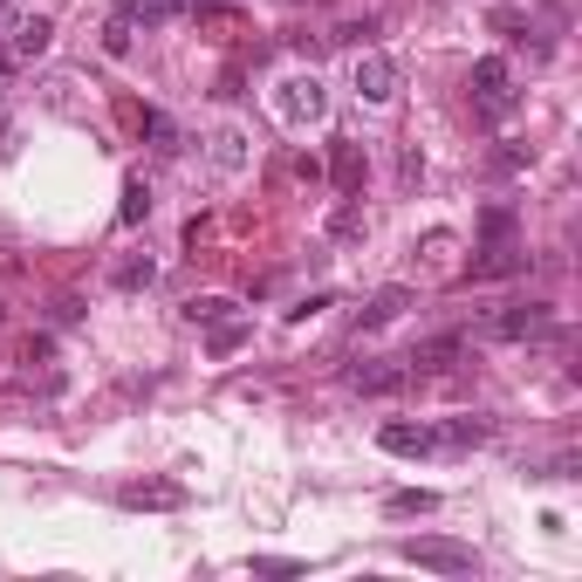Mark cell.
<instances>
[{"instance_id": "1", "label": "cell", "mask_w": 582, "mask_h": 582, "mask_svg": "<svg viewBox=\"0 0 582 582\" xmlns=\"http://www.w3.org/2000/svg\"><path fill=\"white\" fill-rule=\"evenodd\" d=\"M466 90H473V110L487 117V123H508V117L521 110V90H514L508 56H479L473 75H466Z\"/></svg>"}, {"instance_id": "2", "label": "cell", "mask_w": 582, "mask_h": 582, "mask_svg": "<svg viewBox=\"0 0 582 582\" xmlns=\"http://www.w3.org/2000/svg\"><path fill=\"white\" fill-rule=\"evenodd\" d=\"M548 329H555V309H548V301H508V309L479 316L473 336H479V343H527V336H548Z\"/></svg>"}, {"instance_id": "3", "label": "cell", "mask_w": 582, "mask_h": 582, "mask_svg": "<svg viewBox=\"0 0 582 582\" xmlns=\"http://www.w3.org/2000/svg\"><path fill=\"white\" fill-rule=\"evenodd\" d=\"M397 555L412 569H432V575H479V555L466 542H446V535H412V542H397Z\"/></svg>"}, {"instance_id": "4", "label": "cell", "mask_w": 582, "mask_h": 582, "mask_svg": "<svg viewBox=\"0 0 582 582\" xmlns=\"http://www.w3.org/2000/svg\"><path fill=\"white\" fill-rule=\"evenodd\" d=\"M186 487L179 479H123L117 487V508H131V514H179L186 508Z\"/></svg>"}, {"instance_id": "5", "label": "cell", "mask_w": 582, "mask_h": 582, "mask_svg": "<svg viewBox=\"0 0 582 582\" xmlns=\"http://www.w3.org/2000/svg\"><path fill=\"white\" fill-rule=\"evenodd\" d=\"M274 104H282V117H288V123H322V110H329V90H322V75L309 69V75H288Z\"/></svg>"}, {"instance_id": "6", "label": "cell", "mask_w": 582, "mask_h": 582, "mask_svg": "<svg viewBox=\"0 0 582 582\" xmlns=\"http://www.w3.org/2000/svg\"><path fill=\"white\" fill-rule=\"evenodd\" d=\"M377 446H384V452H397V460H425V452H439L432 425H412V418H391V425H377Z\"/></svg>"}, {"instance_id": "7", "label": "cell", "mask_w": 582, "mask_h": 582, "mask_svg": "<svg viewBox=\"0 0 582 582\" xmlns=\"http://www.w3.org/2000/svg\"><path fill=\"white\" fill-rule=\"evenodd\" d=\"M357 96H364V104H391V96H397V62L377 56V48H364V56H357Z\"/></svg>"}, {"instance_id": "8", "label": "cell", "mask_w": 582, "mask_h": 582, "mask_svg": "<svg viewBox=\"0 0 582 582\" xmlns=\"http://www.w3.org/2000/svg\"><path fill=\"white\" fill-rule=\"evenodd\" d=\"M508 274H527V247L494 240V247H479V261L466 268V282H508Z\"/></svg>"}, {"instance_id": "9", "label": "cell", "mask_w": 582, "mask_h": 582, "mask_svg": "<svg viewBox=\"0 0 582 582\" xmlns=\"http://www.w3.org/2000/svg\"><path fill=\"white\" fill-rule=\"evenodd\" d=\"M364 171H370V165H364V144H357V138H336V151H329V179H336L343 199L364 192Z\"/></svg>"}, {"instance_id": "10", "label": "cell", "mask_w": 582, "mask_h": 582, "mask_svg": "<svg viewBox=\"0 0 582 582\" xmlns=\"http://www.w3.org/2000/svg\"><path fill=\"white\" fill-rule=\"evenodd\" d=\"M404 384H412L404 357H397V364H357V370H349V391H364V397H391V391H404Z\"/></svg>"}, {"instance_id": "11", "label": "cell", "mask_w": 582, "mask_h": 582, "mask_svg": "<svg viewBox=\"0 0 582 582\" xmlns=\"http://www.w3.org/2000/svg\"><path fill=\"white\" fill-rule=\"evenodd\" d=\"M48 41H56V21H48V14H21L14 35H8V56L35 62V56H48Z\"/></svg>"}, {"instance_id": "12", "label": "cell", "mask_w": 582, "mask_h": 582, "mask_svg": "<svg viewBox=\"0 0 582 582\" xmlns=\"http://www.w3.org/2000/svg\"><path fill=\"white\" fill-rule=\"evenodd\" d=\"M460 349H466V336H432V343H418L412 357H404V370H412V377H439V370H452Z\"/></svg>"}, {"instance_id": "13", "label": "cell", "mask_w": 582, "mask_h": 582, "mask_svg": "<svg viewBox=\"0 0 582 582\" xmlns=\"http://www.w3.org/2000/svg\"><path fill=\"white\" fill-rule=\"evenodd\" d=\"M404 309H412V288L404 282H391V288H377L364 309H357V329H384V322H397Z\"/></svg>"}, {"instance_id": "14", "label": "cell", "mask_w": 582, "mask_h": 582, "mask_svg": "<svg viewBox=\"0 0 582 582\" xmlns=\"http://www.w3.org/2000/svg\"><path fill=\"white\" fill-rule=\"evenodd\" d=\"M432 439L452 446V452H466V446H487V439H494V425H487V418H473V412H460V418L432 425Z\"/></svg>"}, {"instance_id": "15", "label": "cell", "mask_w": 582, "mask_h": 582, "mask_svg": "<svg viewBox=\"0 0 582 582\" xmlns=\"http://www.w3.org/2000/svg\"><path fill=\"white\" fill-rule=\"evenodd\" d=\"M240 165H247V131L240 123H219L213 131V171L226 179V171H240Z\"/></svg>"}, {"instance_id": "16", "label": "cell", "mask_w": 582, "mask_h": 582, "mask_svg": "<svg viewBox=\"0 0 582 582\" xmlns=\"http://www.w3.org/2000/svg\"><path fill=\"white\" fill-rule=\"evenodd\" d=\"M110 282H117L123 295H138V288H151V282H158V261H151V254H123V261L110 268Z\"/></svg>"}, {"instance_id": "17", "label": "cell", "mask_w": 582, "mask_h": 582, "mask_svg": "<svg viewBox=\"0 0 582 582\" xmlns=\"http://www.w3.org/2000/svg\"><path fill=\"white\" fill-rule=\"evenodd\" d=\"M151 219V186L144 179H123V206H117V226H144Z\"/></svg>"}, {"instance_id": "18", "label": "cell", "mask_w": 582, "mask_h": 582, "mask_svg": "<svg viewBox=\"0 0 582 582\" xmlns=\"http://www.w3.org/2000/svg\"><path fill=\"white\" fill-rule=\"evenodd\" d=\"M144 138H151V151H165V158H171V151H186V138H179V123H171L165 110H144Z\"/></svg>"}, {"instance_id": "19", "label": "cell", "mask_w": 582, "mask_h": 582, "mask_svg": "<svg viewBox=\"0 0 582 582\" xmlns=\"http://www.w3.org/2000/svg\"><path fill=\"white\" fill-rule=\"evenodd\" d=\"M131 48H138L131 14H117V8H110V21H104V56H131Z\"/></svg>"}, {"instance_id": "20", "label": "cell", "mask_w": 582, "mask_h": 582, "mask_svg": "<svg viewBox=\"0 0 582 582\" xmlns=\"http://www.w3.org/2000/svg\"><path fill=\"white\" fill-rule=\"evenodd\" d=\"M432 508H439V494H425V487H404V494L384 500V514H397V521L404 514H432Z\"/></svg>"}, {"instance_id": "21", "label": "cell", "mask_w": 582, "mask_h": 582, "mask_svg": "<svg viewBox=\"0 0 582 582\" xmlns=\"http://www.w3.org/2000/svg\"><path fill=\"white\" fill-rule=\"evenodd\" d=\"M226 316H234V301H226V295H192V301H186V322H206V329H213V322H226Z\"/></svg>"}, {"instance_id": "22", "label": "cell", "mask_w": 582, "mask_h": 582, "mask_svg": "<svg viewBox=\"0 0 582 582\" xmlns=\"http://www.w3.org/2000/svg\"><path fill=\"white\" fill-rule=\"evenodd\" d=\"M479 240H514V206H487V213H479Z\"/></svg>"}, {"instance_id": "23", "label": "cell", "mask_w": 582, "mask_h": 582, "mask_svg": "<svg viewBox=\"0 0 582 582\" xmlns=\"http://www.w3.org/2000/svg\"><path fill=\"white\" fill-rule=\"evenodd\" d=\"M240 343H247V322H240V316H226V322H213V357H234Z\"/></svg>"}, {"instance_id": "24", "label": "cell", "mask_w": 582, "mask_h": 582, "mask_svg": "<svg viewBox=\"0 0 582 582\" xmlns=\"http://www.w3.org/2000/svg\"><path fill=\"white\" fill-rule=\"evenodd\" d=\"M329 234H336V240H357V234H364V213H357V206H336V219H329Z\"/></svg>"}, {"instance_id": "25", "label": "cell", "mask_w": 582, "mask_h": 582, "mask_svg": "<svg viewBox=\"0 0 582 582\" xmlns=\"http://www.w3.org/2000/svg\"><path fill=\"white\" fill-rule=\"evenodd\" d=\"M254 575H309V562H288V555H261Z\"/></svg>"}, {"instance_id": "26", "label": "cell", "mask_w": 582, "mask_h": 582, "mask_svg": "<svg viewBox=\"0 0 582 582\" xmlns=\"http://www.w3.org/2000/svg\"><path fill=\"white\" fill-rule=\"evenodd\" d=\"M14 21H21V8H14V0H0V41L14 35Z\"/></svg>"}, {"instance_id": "27", "label": "cell", "mask_w": 582, "mask_h": 582, "mask_svg": "<svg viewBox=\"0 0 582 582\" xmlns=\"http://www.w3.org/2000/svg\"><path fill=\"white\" fill-rule=\"evenodd\" d=\"M186 8H219V0H186Z\"/></svg>"}]
</instances>
